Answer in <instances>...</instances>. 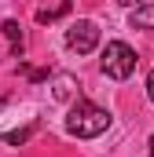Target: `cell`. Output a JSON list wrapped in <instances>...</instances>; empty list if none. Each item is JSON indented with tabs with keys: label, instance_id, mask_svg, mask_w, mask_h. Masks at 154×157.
<instances>
[{
	"label": "cell",
	"instance_id": "obj_1",
	"mask_svg": "<svg viewBox=\"0 0 154 157\" xmlns=\"http://www.w3.org/2000/svg\"><path fill=\"white\" fill-rule=\"evenodd\" d=\"M110 128V110L95 106V102H77L66 117V132L77 135V139H95Z\"/></svg>",
	"mask_w": 154,
	"mask_h": 157
},
{
	"label": "cell",
	"instance_id": "obj_8",
	"mask_svg": "<svg viewBox=\"0 0 154 157\" xmlns=\"http://www.w3.org/2000/svg\"><path fill=\"white\" fill-rule=\"evenodd\" d=\"M30 139V128H22V132H7L4 135V143H11V146H18V143H26Z\"/></svg>",
	"mask_w": 154,
	"mask_h": 157
},
{
	"label": "cell",
	"instance_id": "obj_6",
	"mask_svg": "<svg viewBox=\"0 0 154 157\" xmlns=\"http://www.w3.org/2000/svg\"><path fill=\"white\" fill-rule=\"evenodd\" d=\"M132 26L136 29H154V4H143L132 11Z\"/></svg>",
	"mask_w": 154,
	"mask_h": 157
},
{
	"label": "cell",
	"instance_id": "obj_9",
	"mask_svg": "<svg viewBox=\"0 0 154 157\" xmlns=\"http://www.w3.org/2000/svg\"><path fill=\"white\" fill-rule=\"evenodd\" d=\"M147 99L154 102V70H151V77H147Z\"/></svg>",
	"mask_w": 154,
	"mask_h": 157
},
{
	"label": "cell",
	"instance_id": "obj_3",
	"mask_svg": "<svg viewBox=\"0 0 154 157\" xmlns=\"http://www.w3.org/2000/svg\"><path fill=\"white\" fill-rule=\"evenodd\" d=\"M95 44H99V26H95V22H88V18H77L74 26L66 29V48L77 51V55L95 51Z\"/></svg>",
	"mask_w": 154,
	"mask_h": 157
},
{
	"label": "cell",
	"instance_id": "obj_7",
	"mask_svg": "<svg viewBox=\"0 0 154 157\" xmlns=\"http://www.w3.org/2000/svg\"><path fill=\"white\" fill-rule=\"evenodd\" d=\"M63 15H70V4H55V7H40L37 11V22H55V18H63Z\"/></svg>",
	"mask_w": 154,
	"mask_h": 157
},
{
	"label": "cell",
	"instance_id": "obj_10",
	"mask_svg": "<svg viewBox=\"0 0 154 157\" xmlns=\"http://www.w3.org/2000/svg\"><path fill=\"white\" fill-rule=\"evenodd\" d=\"M151 157H154V135H151Z\"/></svg>",
	"mask_w": 154,
	"mask_h": 157
},
{
	"label": "cell",
	"instance_id": "obj_2",
	"mask_svg": "<svg viewBox=\"0 0 154 157\" xmlns=\"http://www.w3.org/2000/svg\"><path fill=\"white\" fill-rule=\"evenodd\" d=\"M99 66H103V73H107V77L125 80V77H132V70H136V51H132L125 40H110V44L103 48Z\"/></svg>",
	"mask_w": 154,
	"mask_h": 157
},
{
	"label": "cell",
	"instance_id": "obj_5",
	"mask_svg": "<svg viewBox=\"0 0 154 157\" xmlns=\"http://www.w3.org/2000/svg\"><path fill=\"white\" fill-rule=\"evenodd\" d=\"M0 29H4V37L11 40V55H22V26H18L15 18H7Z\"/></svg>",
	"mask_w": 154,
	"mask_h": 157
},
{
	"label": "cell",
	"instance_id": "obj_4",
	"mask_svg": "<svg viewBox=\"0 0 154 157\" xmlns=\"http://www.w3.org/2000/svg\"><path fill=\"white\" fill-rule=\"evenodd\" d=\"M77 91V77L74 73H55V99L59 102H70Z\"/></svg>",
	"mask_w": 154,
	"mask_h": 157
}]
</instances>
